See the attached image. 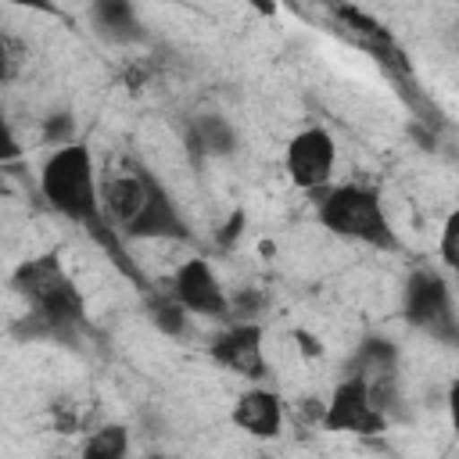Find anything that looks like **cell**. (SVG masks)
<instances>
[{"label":"cell","mask_w":459,"mask_h":459,"mask_svg":"<svg viewBox=\"0 0 459 459\" xmlns=\"http://www.w3.org/2000/svg\"><path fill=\"white\" fill-rule=\"evenodd\" d=\"M39 194L43 201L65 215L68 222H79L90 237L111 233L104 208H100V176L93 165V151L86 143H61L39 169Z\"/></svg>","instance_id":"1"},{"label":"cell","mask_w":459,"mask_h":459,"mask_svg":"<svg viewBox=\"0 0 459 459\" xmlns=\"http://www.w3.org/2000/svg\"><path fill=\"white\" fill-rule=\"evenodd\" d=\"M11 287L25 298L29 316L43 333H68L82 326V294L57 255L25 258L14 269Z\"/></svg>","instance_id":"2"},{"label":"cell","mask_w":459,"mask_h":459,"mask_svg":"<svg viewBox=\"0 0 459 459\" xmlns=\"http://www.w3.org/2000/svg\"><path fill=\"white\" fill-rule=\"evenodd\" d=\"M316 219L323 230H330L344 240H359L377 251H398V233L384 212V201L369 186L344 183V186L323 190Z\"/></svg>","instance_id":"3"},{"label":"cell","mask_w":459,"mask_h":459,"mask_svg":"<svg viewBox=\"0 0 459 459\" xmlns=\"http://www.w3.org/2000/svg\"><path fill=\"white\" fill-rule=\"evenodd\" d=\"M402 319L437 341H459V319L452 308V294L448 283L430 273V269H416L405 287H402Z\"/></svg>","instance_id":"4"},{"label":"cell","mask_w":459,"mask_h":459,"mask_svg":"<svg viewBox=\"0 0 459 459\" xmlns=\"http://www.w3.org/2000/svg\"><path fill=\"white\" fill-rule=\"evenodd\" d=\"M323 427L333 434H355V437H373V434L387 430V412L373 402L369 380L362 373H348L333 387V394L326 402Z\"/></svg>","instance_id":"5"},{"label":"cell","mask_w":459,"mask_h":459,"mask_svg":"<svg viewBox=\"0 0 459 459\" xmlns=\"http://www.w3.org/2000/svg\"><path fill=\"white\" fill-rule=\"evenodd\" d=\"M337 165V143L323 126H308L287 140L283 169L298 190H323Z\"/></svg>","instance_id":"6"},{"label":"cell","mask_w":459,"mask_h":459,"mask_svg":"<svg viewBox=\"0 0 459 459\" xmlns=\"http://www.w3.org/2000/svg\"><path fill=\"white\" fill-rule=\"evenodd\" d=\"M169 290L179 298V305L190 316H212V319H219V316L230 312V294H226L222 280L215 276L212 262L201 258V255L197 258H186L183 265H176Z\"/></svg>","instance_id":"7"},{"label":"cell","mask_w":459,"mask_h":459,"mask_svg":"<svg viewBox=\"0 0 459 459\" xmlns=\"http://www.w3.org/2000/svg\"><path fill=\"white\" fill-rule=\"evenodd\" d=\"M212 359L222 369H233L237 377L262 380L269 373L265 366V333L255 319H237L230 323L215 341H212Z\"/></svg>","instance_id":"8"},{"label":"cell","mask_w":459,"mask_h":459,"mask_svg":"<svg viewBox=\"0 0 459 459\" xmlns=\"http://www.w3.org/2000/svg\"><path fill=\"white\" fill-rule=\"evenodd\" d=\"M122 237H129V240H186L190 230H186V219L179 215L172 194L154 179L143 208L133 215V222L122 230Z\"/></svg>","instance_id":"9"},{"label":"cell","mask_w":459,"mask_h":459,"mask_svg":"<svg viewBox=\"0 0 459 459\" xmlns=\"http://www.w3.org/2000/svg\"><path fill=\"white\" fill-rule=\"evenodd\" d=\"M233 423L255 437H276L283 427V402L269 387H247L233 405Z\"/></svg>","instance_id":"10"},{"label":"cell","mask_w":459,"mask_h":459,"mask_svg":"<svg viewBox=\"0 0 459 459\" xmlns=\"http://www.w3.org/2000/svg\"><path fill=\"white\" fill-rule=\"evenodd\" d=\"M351 373H362L366 380H384V377H398V348L384 337H369L355 359H351Z\"/></svg>","instance_id":"11"},{"label":"cell","mask_w":459,"mask_h":459,"mask_svg":"<svg viewBox=\"0 0 459 459\" xmlns=\"http://www.w3.org/2000/svg\"><path fill=\"white\" fill-rule=\"evenodd\" d=\"M93 22L104 32L122 36V39H133L136 36V14H133V4L129 0H93Z\"/></svg>","instance_id":"12"},{"label":"cell","mask_w":459,"mask_h":459,"mask_svg":"<svg viewBox=\"0 0 459 459\" xmlns=\"http://www.w3.org/2000/svg\"><path fill=\"white\" fill-rule=\"evenodd\" d=\"M190 143H194L201 154H230V151H233V129H230V122L208 115V118H197V122H194Z\"/></svg>","instance_id":"13"},{"label":"cell","mask_w":459,"mask_h":459,"mask_svg":"<svg viewBox=\"0 0 459 459\" xmlns=\"http://www.w3.org/2000/svg\"><path fill=\"white\" fill-rule=\"evenodd\" d=\"M126 452H129V430L115 427V423L93 430L82 445V455H90V459H122Z\"/></svg>","instance_id":"14"},{"label":"cell","mask_w":459,"mask_h":459,"mask_svg":"<svg viewBox=\"0 0 459 459\" xmlns=\"http://www.w3.org/2000/svg\"><path fill=\"white\" fill-rule=\"evenodd\" d=\"M186 316H190V312L179 305V298H176L172 290L151 301V319H154V323H158V330H161V333H169V337H179V333L186 330Z\"/></svg>","instance_id":"15"},{"label":"cell","mask_w":459,"mask_h":459,"mask_svg":"<svg viewBox=\"0 0 459 459\" xmlns=\"http://www.w3.org/2000/svg\"><path fill=\"white\" fill-rule=\"evenodd\" d=\"M437 258L452 269V273H459V208L445 219V226H441V240H437Z\"/></svg>","instance_id":"16"},{"label":"cell","mask_w":459,"mask_h":459,"mask_svg":"<svg viewBox=\"0 0 459 459\" xmlns=\"http://www.w3.org/2000/svg\"><path fill=\"white\" fill-rule=\"evenodd\" d=\"M445 405H448V420H452V430L459 434V377L448 384V394H445Z\"/></svg>","instance_id":"17"},{"label":"cell","mask_w":459,"mask_h":459,"mask_svg":"<svg viewBox=\"0 0 459 459\" xmlns=\"http://www.w3.org/2000/svg\"><path fill=\"white\" fill-rule=\"evenodd\" d=\"M14 7H25V11H39V14H57V4L54 0H7Z\"/></svg>","instance_id":"18"},{"label":"cell","mask_w":459,"mask_h":459,"mask_svg":"<svg viewBox=\"0 0 459 459\" xmlns=\"http://www.w3.org/2000/svg\"><path fill=\"white\" fill-rule=\"evenodd\" d=\"M294 337L301 341V351H305V355H319V341H316L312 333H305V330H298Z\"/></svg>","instance_id":"19"}]
</instances>
